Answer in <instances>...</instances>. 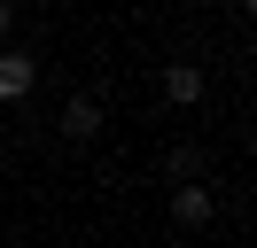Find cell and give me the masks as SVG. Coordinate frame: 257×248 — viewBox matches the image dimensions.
Masks as SVG:
<instances>
[{
  "label": "cell",
  "instance_id": "1",
  "mask_svg": "<svg viewBox=\"0 0 257 248\" xmlns=\"http://www.w3.org/2000/svg\"><path fill=\"white\" fill-rule=\"evenodd\" d=\"M172 225L179 232H210V225H218V186H172Z\"/></svg>",
  "mask_w": 257,
  "mask_h": 248
},
{
  "label": "cell",
  "instance_id": "2",
  "mask_svg": "<svg viewBox=\"0 0 257 248\" xmlns=\"http://www.w3.org/2000/svg\"><path fill=\"white\" fill-rule=\"evenodd\" d=\"M32 86H39V54H32V46H0V101H8V108L32 101Z\"/></svg>",
  "mask_w": 257,
  "mask_h": 248
},
{
  "label": "cell",
  "instance_id": "3",
  "mask_svg": "<svg viewBox=\"0 0 257 248\" xmlns=\"http://www.w3.org/2000/svg\"><path fill=\"white\" fill-rule=\"evenodd\" d=\"M55 132H63L70 148H94V140H101V101H94V93H70L63 116H55Z\"/></svg>",
  "mask_w": 257,
  "mask_h": 248
},
{
  "label": "cell",
  "instance_id": "4",
  "mask_svg": "<svg viewBox=\"0 0 257 248\" xmlns=\"http://www.w3.org/2000/svg\"><path fill=\"white\" fill-rule=\"evenodd\" d=\"M156 86H164V101H172V108H195V101L210 93V78H203V62H164Z\"/></svg>",
  "mask_w": 257,
  "mask_h": 248
},
{
  "label": "cell",
  "instance_id": "5",
  "mask_svg": "<svg viewBox=\"0 0 257 248\" xmlns=\"http://www.w3.org/2000/svg\"><path fill=\"white\" fill-rule=\"evenodd\" d=\"M164 178H172V186H203V178H210V148H195V140H179V148L164 155Z\"/></svg>",
  "mask_w": 257,
  "mask_h": 248
},
{
  "label": "cell",
  "instance_id": "6",
  "mask_svg": "<svg viewBox=\"0 0 257 248\" xmlns=\"http://www.w3.org/2000/svg\"><path fill=\"white\" fill-rule=\"evenodd\" d=\"M8 31H16V8H8V0H0V46H8Z\"/></svg>",
  "mask_w": 257,
  "mask_h": 248
}]
</instances>
